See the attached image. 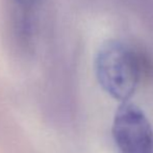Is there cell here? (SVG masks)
Masks as SVG:
<instances>
[{"label": "cell", "mask_w": 153, "mask_h": 153, "mask_svg": "<svg viewBox=\"0 0 153 153\" xmlns=\"http://www.w3.org/2000/svg\"><path fill=\"white\" fill-rule=\"evenodd\" d=\"M12 1L21 6H24V7L38 8L39 3H40L41 0H12Z\"/></svg>", "instance_id": "277c9868"}, {"label": "cell", "mask_w": 153, "mask_h": 153, "mask_svg": "<svg viewBox=\"0 0 153 153\" xmlns=\"http://www.w3.org/2000/svg\"><path fill=\"white\" fill-rule=\"evenodd\" d=\"M120 153H153V128L145 113L128 101L116 111L111 127Z\"/></svg>", "instance_id": "7a4b0ae2"}, {"label": "cell", "mask_w": 153, "mask_h": 153, "mask_svg": "<svg viewBox=\"0 0 153 153\" xmlns=\"http://www.w3.org/2000/svg\"><path fill=\"white\" fill-rule=\"evenodd\" d=\"M36 10L21 6L10 0L7 27L10 42L13 46L24 52L33 47Z\"/></svg>", "instance_id": "3957f363"}, {"label": "cell", "mask_w": 153, "mask_h": 153, "mask_svg": "<svg viewBox=\"0 0 153 153\" xmlns=\"http://www.w3.org/2000/svg\"><path fill=\"white\" fill-rule=\"evenodd\" d=\"M95 73L100 87L120 102L128 101L139 85L140 65L137 55L127 45L108 40L98 49Z\"/></svg>", "instance_id": "6da1fadb"}]
</instances>
